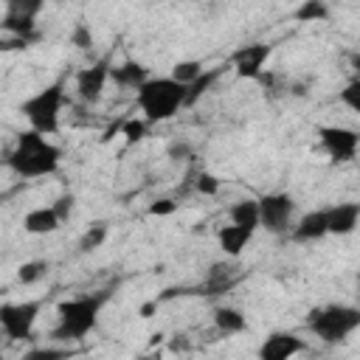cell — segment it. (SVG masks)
<instances>
[{"label":"cell","mask_w":360,"mask_h":360,"mask_svg":"<svg viewBox=\"0 0 360 360\" xmlns=\"http://www.w3.org/2000/svg\"><path fill=\"white\" fill-rule=\"evenodd\" d=\"M59 160H62V152L56 143H51L42 132L37 129H28L17 138L14 149L8 152L6 163L8 169L17 174V177H25V180H34V177H45V174H53L59 169Z\"/></svg>","instance_id":"6da1fadb"},{"label":"cell","mask_w":360,"mask_h":360,"mask_svg":"<svg viewBox=\"0 0 360 360\" xmlns=\"http://www.w3.org/2000/svg\"><path fill=\"white\" fill-rule=\"evenodd\" d=\"M186 96H188V84L177 82L174 76H163V79H146L138 87L135 101L143 118L155 124L180 112V107H186Z\"/></svg>","instance_id":"7a4b0ae2"},{"label":"cell","mask_w":360,"mask_h":360,"mask_svg":"<svg viewBox=\"0 0 360 360\" xmlns=\"http://www.w3.org/2000/svg\"><path fill=\"white\" fill-rule=\"evenodd\" d=\"M104 301H107V295H96V292L62 301L59 309H56L59 326L53 329V338L56 340H82L87 332L96 329Z\"/></svg>","instance_id":"3957f363"},{"label":"cell","mask_w":360,"mask_h":360,"mask_svg":"<svg viewBox=\"0 0 360 360\" xmlns=\"http://www.w3.org/2000/svg\"><path fill=\"white\" fill-rule=\"evenodd\" d=\"M307 326L309 332L323 340V343H340L346 340L354 329H360V309L349 307V304H329V307H318L307 315Z\"/></svg>","instance_id":"277c9868"},{"label":"cell","mask_w":360,"mask_h":360,"mask_svg":"<svg viewBox=\"0 0 360 360\" xmlns=\"http://www.w3.org/2000/svg\"><path fill=\"white\" fill-rule=\"evenodd\" d=\"M65 107V87L62 82L42 87L39 93H34L31 98H25L20 104V112L28 118L31 129L42 132V135H53L59 129V112Z\"/></svg>","instance_id":"5b68a950"},{"label":"cell","mask_w":360,"mask_h":360,"mask_svg":"<svg viewBox=\"0 0 360 360\" xmlns=\"http://www.w3.org/2000/svg\"><path fill=\"white\" fill-rule=\"evenodd\" d=\"M39 301H22V304H3L0 307V326L8 340H25L31 338V329L39 315Z\"/></svg>","instance_id":"8992f818"},{"label":"cell","mask_w":360,"mask_h":360,"mask_svg":"<svg viewBox=\"0 0 360 360\" xmlns=\"http://www.w3.org/2000/svg\"><path fill=\"white\" fill-rule=\"evenodd\" d=\"M318 138H321L323 152H326L335 163H346V160L357 158L360 132H354V129H349V127L326 124V127H318Z\"/></svg>","instance_id":"52a82bcc"},{"label":"cell","mask_w":360,"mask_h":360,"mask_svg":"<svg viewBox=\"0 0 360 360\" xmlns=\"http://www.w3.org/2000/svg\"><path fill=\"white\" fill-rule=\"evenodd\" d=\"M45 0H6V17H3V31L14 37H25L28 42L37 37V14Z\"/></svg>","instance_id":"ba28073f"},{"label":"cell","mask_w":360,"mask_h":360,"mask_svg":"<svg viewBox=\"0 0 360 360\" xmlns=\"http://www.w3.org/2000/svg\"><path fill=\"white\" fill-rule=\"evenodd\" d=\"M292 214H295V202L290 194H264L259 200L262 228H267L270 233H287L292 228Z\"/></svg>","instance_id":"9c48e42d"},{"label":"cell","mask_w":360,"mask_h":360,"mask_svg":"<svg viewBox=\"0 0 360 360\" xmlns=\"http://www.w3.org/2000/svg\"><path fill=\"white\" fill-rule=\"evenodd\" d=\"M107 79H110V59H98V62L82 68L79 76H76V93H79V98L87 101V104H96L101 98V93H104Z\"/></svg>","instance_id":"30bf717a"},{"label":"cell","mask_w":360,"mask_h":360,"mask_svg":"<svg viewBox=\"0 0 360 360\" xmlns=\"http://www.w3.org/2000/svg\"><path fill=\"white\" fill-rule=\"evenodd\" d=\"M270 53H273V45H267V42H253V45L239 48L233 53V59H231L236 76H242V79H259L264 73V65H267Z\"/></svg>","instance_id":"8fae6325"},{"label":"cell","mask_w":360,"mask_h":360,"mask_svg":"<svg viewBox=\"0 0 360 360\" xmlns=\"http://www.w3.org/2000/svg\"><path fill=\"white\" fill-rule=\"evenodd\" d=\"M307 343L298 338V335H290V332H273L270 338H264V343L259 346V357L262 360H287L298 352H304Z\"/></svg>","instance_id":"7c38bea8"},{"label":"cell","mask_w":360,"mask_h":360,"mask_svg":"<svg viewBox=\"0 0 360 360\" xmlns=\"http://www.w3.org/2000/svg\"><path fill=\"white\" fill-rule=\"evenodd\" d=\"M326 219H329V233L346 236L360 222V202H338V205L326 208Z\"/></svg>","instance_id":"4fadbf2b"},{"label":"cell","mask_w":360,"mask_h":360,"mask_svg":"<svg viewBox=\"0 0 360 360\" xmlns=\"http://www.w3.org/2000/svg\"><path fill=\"white\" fill-rule=\"evenodd\" d=\"M329 233V219H326V211H309L304 214L295 225H292V236L298 242H315L321 236Z\"/></svg>","instance_id":"5bb4252c"},{"label":"cell","mask_w":360,"mask_h":360,"mask_svg":"<svg viewBox=\"0 0 360 360\" xmlns=\"http://www.w3.org/2000/svg\"><path fill=\"white\" fill-rule=\"evenodd\" d=\"M253 233H256V228H248V225H236V222H231V225L219 228L217 239H219V248H222L228 256H239V253L248 248V242L253 239Z\"/></svg>","instance_id":"9a60e30c"},{"label":"cell","mask_w":360,"mask_h":360,"mask_svg":"<svg viewBox=\"0 0 360 360\" xmlns=\"http://www.w3.org/2000/svg\"><path fill=\"white\" fill-rule=\"evenodd\" d=\"M62 225V219H59V214H56V208L53 205H48V208H34V211H28L25 217H22V228L28 231V233H53L56 228Z\"/></svg>","instance_id":"2e32d148"},{"label":"cell","mask_w":360,"mask_h":360,"mask_svg":"<svg viewBox=\"0 0 360 360\" xmlns=\"http://www.w3.org/2000/svg\"><path fill=\"white\" fill-rule=\"evenodd\" d=\"M110 79L118 84V87H141L146 79H149V73H146V68L143 65H138V62H124V65H118V68H110Z\"/></svg>","instance_id":"e0dca14e"},{"label":"cell","mask_w":360,"mask_h":360,"mask_svg":"<svg viewBox=\"0 0 360 360\" xmlns=\"http://www.w3.org/2000/svg\"><path fill=\"white\" fill-rule=\"evenodd\" d=\"M214 326L222 335H239V332H245L248 321L236 307H217L214 309Z\"/></svg>","instance_id":"ac0fdd59"},{"label":"cell","mask_w":360,"mask_h":360,"mask_svg":"<svg viewBox=\"0 0 360 360\" xmlns=\"http://www.w3.org/2000/svg\"><path fill=\"white\" fill-rule=\"evenodd\" d=\"M231 222L236 225H248V228H259L262 217H259V200H239L231 205Z\"/></svg>","instance_id":"d6986e66"},{"label":"cell","mask_w":360,"mask_h":360,"mask_svg":"<svg viewBox=\"0 0 360 360\" xmlns=\"http://www.w3.org/2000/svg\"><path fill=\"white\" fill-rule=\"evenodd\" d=\"M233 281H236V276H233V267H228V264H214V267H211V273H208L205 290H208L211 295H217V292H225V290H231V287H233Z\"/></svg>","instance_id":"ffe728a7"},{"label":"cell","mask_w":360,"mask_h":360,"mask_svg":"<svg viewBox=\"0 0 360 360\" xmlns=\"http://www.w3.org/2000/svg\"><path fill=\"white\" fill-rule=\"evenodd\" d=\"M329 17V8L323 0H304L298 8H295V20L298 22H321Z\"/></svg>","instance_id":"44dd1931"},{"label":"cell","mask_w":360,"mask_h":360,"mask_svg":"<svg viewBox=\"0 0 360 360\" xmlns=\"http://www.w3.org/2000/svg\"><path fill=\"white\" fill-rule=\"evenodd\" d=\"M104 239H107V222H93V225L82 233V239H79V250H82V253H90V250L101 248Z\"/></svg>","instance_id":"7402d4cb"},{"label":"cell","mask_w":360,"mask_h":360,"mask_svg":"<svg viewBox=\"0 0 360 360\" xmlns=\"http://www.w3.org/2000/svg\"><path fill=\"white\" fill-rule=\"evenodd\" d=\"M45 273H48V262H42V259L25 262V264H20V270H17V281H20V284H37L39 278H45Z\"/></svg>","instance_id":"603a6c76"},{"label":"cell","mask_w":360,"mask_h":360,"mask_svg":"<svg viewBox=\"0 0 360 360\" xmlns=\"http://www.w3.org/2000/svg\"><path fill=\"white\" fill-rule=\"evenodd\" d=\"M217 76H219L217 70H202V76H197V79L188 84V96H186V104H194V101H197V98H200V96H202V93H205V90H208L214 82H217Z\"/></svg>","instance_id":"cb8c5ba5"},{"label":"cell","mask_w":360,"mask_h":360,"mask_svg":"<svg viewBox=\"0 0 360 360\" xmlns=\"http://www.w3.org/2000/svg\"><path fill=\"white\" fill-rule=\"evenodd\" d=\"M172 76H174L177 82H183V84H191L197 76H202V65H200V62H194V59L177 62V65L172 68Z\"/></svg>","instance_id":"d4e9b609"},{"label":"cell","mask_w":360,"mask_h":360,"mask_svg":"<svg viewBox=\"0 0 360 360\" xmlns=\"http://www.w3.org/2000/svg\"><path fill=\"white\" fill-rule=\"evenodd\" d=\"M121 135L129 143L143 141V135H146V118H127V121H121Z\"/></svg>","instance_id":"484cf974"},{"label":"cell","mask_w":360,"mask_h":360,"mask_svg":"<svg viewBox=\"0 0 360 360\" xmlns=\"http://www.w3.org/2000/svg\"><path fill=\"white\" fill-rule=\"evenodd\" d=\"M340 101H343L352 112H360V79H352V82L340 90Z\"/></svg>","instance_id":"4316f807"},{"label":"cell","mask_w":360,"mask_h":360,"mask_svg":"<svg viewBox=\"0 0 360 360\" xmlns=\"http://www.w3.org/2000/svg\"><path fill=\"white\" fill-rule=\"evenodd\" d=\"M70 45H76V48H82V51H87V48L93 45V31H90L87 22H76V25H73V31H70Z\"/></svg>","instance_id":"83f0119b"},{"label":"cell","mask_w":360,"mask_h":360,"mask_svg":"<svg viewBox=\"0 0 360 360\" xmlns=\"http://www.w3.org/2000/svg\"><path fill=\"white\" fill-rule=\"evenodd\" d=\"M194 188H197L200 194H217V191H219V180H217L214 174H208V172H200L197 180H194Z\"/></svg>","instance_id":"f1b7e54d"},{"label":"cell","mask_w":360,"mask_h":360,"mask_svg":"<svg viewBox=\"0 0 360 360\" xmlns=\"http://www.w3.org/2000/svg\"><path fill=\"white\" fill-rule=\"evenodd\" d=\"M174 211H177V202L169 200V197L155 200V202L149 205V214H152V217H169V214H174Z\"/></svg>","instance_id":"f546056e"},{"label":"cell","mask_w":360,"mask_h":360,"mask_svg":"<svg viewBox=\"0 0 360 360\" xmlns=\"http://www.w3.org/2000/svg\"><path fill=\"white\" fill-rule=\"evenodd\" d=\"M73 194H62V197H56V202H53V208H56V214H59V219L65 222L70 214H73Z\"/></svg>","instance_id":"4dcf8cb0"},{"label":"cell","mask_w":360,"mask_h":360,"mask_svg":"<svg viewBox=\"0 0 360 360\" xmlns=\"http://www.w3.org/2000/svg\"><path fill=\"white\" fill-rule=\"evenodd\" d=\"M65 349H34L25 354V360H51V357H65Z\"/></svg>","instance_id":"1f68e13d"},{"label":"cell","mask_w":360,"mask_h":360,"mask_svg":"<svg viewBox=\"0 0 360 360\" xmlns=\"http://www.w3.org/2000/svg\"><path fill=\"white\" fill-rule=\"evenodd\" d=\"M152 312H155V304H143L141 307V318H152Z\"/></svg>","instance_id":"d6a6232c"},{"label":"cell","mask_w":360,"mask_h":360,"mask_svg":"<svg viewBox=\"0 0 360 360\" xmlns=\"http://www.w3.org/2000/svg\"><path fill=\"white\" fill-rule=\"evenodd\" d=\"M352 65H354V68L360 70V56H352Z\"/></svg>","instance_id":"836d02e7"},{"label":"cell","mask_w":360,"mask_h":360,"mask_svg":"<svg viewBox=\"0 0 360 360\" xmlns=\"http://www.w3.org/2000/svg\"><path fill=\"white\" fill-rule=\"evenodd\" d=\"M357 298H360V276H357Z\"/></svg>","instance_id":"e575fe53"}]
</instances>
